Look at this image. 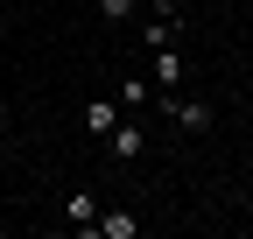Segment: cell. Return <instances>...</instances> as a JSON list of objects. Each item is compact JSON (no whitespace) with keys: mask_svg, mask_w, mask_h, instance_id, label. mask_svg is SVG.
Wrapping results in <instances>:
<instances>
[{"mask_svg":"<svg viewBox=\"0 0 253 239\" xmlns=\"http://www.w3.org/2000/svg\"><path fill=\"white\" fill-rule=\"evenodd\" d=\"M106 148H113V162H134V155H141V148H148V134L134 127V120H120V127L106 134Z\"/></svg>","mask_w":253,"mask_h":239,"instance_id":"2","label":"cell"},{"mask_svg":"<svg viewBox=\"0 0 253 239\" xmlns=\"http://www.w3.org/2000/svg\"><path fill=\"white\" fill-rule=\"evenodd\" d=\"M162 113L176 120L183 134H204V127H211V106H197V99H176V92H169V106H162Z\"/></svg>","mask_w":253,"mask_h":239,"instance_id":"1","label":"cell"},{"mask_svg":"<svg viewBox=\"0 0 253 239\" xmlns=\"http://www.w3.org/2000/svg\"><path fill=\"white\" fill-rule=\"evenodd\" d=\"M84 127H91V134L106 141V134L120 127V99H91V106H84Z\"/></svg>","mask_w":253,"mask_h":239,"instance_id":"4","label":"cell"},{"mask_svg":"<svg viewBox=\"0 0 253 239\" xmlns=\"http://www.w3.org/2000/svg\"><path fill=\"white\" fill-rule=\"evenodd\" d=\"M91 232H99V239H134V232H141V218H126V211H106Z\"/></svg>","mask_w":253,"mask_h":239,"instance_id":"6","label":"cell"},{"mask_svg":"<svg viewBox=\"0 0 253 239\" xmlns=\"http://www.w3.org/2000/svg\"><path fill=\"white\" fill-rule=\"evenodd\" d=\"M155 92H183V49H155Z\"/></svg>","mask_w":253,"mask_h":239,"instance_id":"3","label":"cell"},{"mask_svg":"<svg viewBox=\"0 0 253 239\" xmlns=\"http://www.w3.org/2000/svg\"><path fill=\"white\" fill-rule=\"evenodd\" d=\"M99 14H106V21H126V14H134V0H99Z\"/></svg>","mask_w":253,"mask_h":239,"instance_id":"8","label":"cell"},{"mask_svg":"<svg viewBox=\"0 0 253 239\" xmlns=\"http://www.w3.org/2000/svg\"><path fill=\"white\" fill-rule=\"evenodd\" d=\"M71 225H78V232L99 225V197H91V190H71Z\"/></svg>","mask_w":253,"mask_h":239,"instance_id":"5","label":"cell"},{"mask_svg":"<svg viewBox=\"0 0 253 239\" xmlns=\"http://www.w3.org/2000/svg\"><path fill=\"white\" fill-rule=\"evenodd\" d=\"M155 99V78H126V92H120V106H148Z\"/></svg>","mask_w":253,"mask_h":239,"instance_id":"7","label":"cell"}]
</instances>
